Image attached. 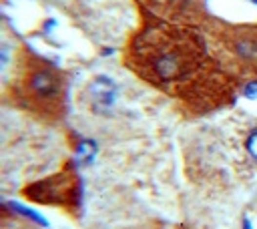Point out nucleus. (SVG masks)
Masks as SVG:
<instances>
[{
    "mask_svg": "<svg viewBox=\"0 0 257 229\" xmlns=\"http://www.w3.org/2000/svg\"><path fill=\"white\" fill-rule=\"evenodd\" d=\"M125 60L131 71L175 99L193 117L233 103L237 78L211 55L199 26L147 16Z\"/></svg>",
    "mask_w": 257,
    "mask_h": 229,
    "instance_id": "obj_1",
    "label": "nucleus"
},
{
    "mask_svg": "<svg viewBox=\"0 0 257 229\" xmlns=\"http://www.w3.org/2000/svg\"><path fill=\"white\" fill-rule=\"evenodd\" d=\"M10 99L42 121L55 123L66 111V76L53 62L26 48L14 58Z\"/></svg>",
    "mask_w": 257,
    "mask_h": 229,
    "instance_id": "obj_2",
    "label": "nucleus"
},
{
    "mask_svg": "<svg viewBox=\"0 0 257 229\" xmlns=\"http://www.w3.org/2000/svg\"><path fill=\"white\" fill-rule=\"evenodd\" d=\"M199 28L211 55L231 76H257V24H231L207 16Z\"/></svg>",
    "mask_w": 257,
    "mask_h": 229,
    "instance_id": "obj_3",
    "label": "nucleus"
},
{
    "mask_svg": "<svg viewBox=\"0 0 257 229\" xmlns=\"http://www.w3.org/2000/svg\"><path fill=\"white\" fill-rule=\"evenodd\" d=\"M147 16L179 22V24H193L199 26L207 19V0H137Z\"/></svg>",
    "mask_w": 257,
    "mask_h": 229,
    "instance_id": "obj_4",
    "label": "nucleus"
},
{
    "mask_svg": "<svg viewBox=\"0 0 257 229\" xmlns=\"http://www.w3.org/2000/svg\"><path fill=\"white\" fill-rule=\"evenodd\" d=\"M26 197L34 199L39 203H50V205H66L73 209V205L79 199V183L73 173H60L50 179H42V181L34 183L32 187L26 189Z\"/></svg>",
    "mask_w": 257,
    "mask_h": 229,
    "instance_id": "obj_5",
    "label": "nucleus"
},
{
    "mask_svg": "<svg viewBox=\"0 0 257 229\" xmlns=\"http://www.w3.org/2000/svg\"><path fill=\"white\" fill-rule=\"evenodd\" d=\"M87 96L95 109H109L117 99V87L109 76H97L87 87Z\"/></svg>",
    "mask_w": 257,
    "mask_h": 229,
    "instance_id": "obj_6",
    "label": "nucleus"
},
{
    "mask_svg": "<svg viewBox=\"0 0 257 229\" xmlns=\"http://www.w3.org/2000/svg\"><path fill=\"white\" fill-rule=\"evenodd\" d=\"M245 151H247V155L257 163V129H251L249 131V135L245 137Z\"/></svg>",
    "mask_w": 257,
    "mask_h": 229,
    "instance_id": "obj_7",
    "label": "nucleus"
},
{
    "mask_svg": "<svg viewBox=\"0 0 257 229\" xmlns=\"http://www.w3.org/2000/svg\"><path fill=\"white\" fill-rule=\"evenodd\" d=\"M10 207L16 211V213H20V215H24V217H28V219H32L34 223H39V225H42V227H46V221L39 215V213H34V211H30V209H24V207H20V205H16V203H10Z\"/></svg>",
    "mask_w": 257,
    "mask_h": 229,
    "instance_id": "obj_8",
    "label": "nucleus"
},
{
    "mask_svg": "<svg viewBox=\"0 0 257 229\" xmlns=\"http://www.w3.org/2000/svg\"><path fill=\"white\" fill-rule=\"evenodd\" d=\"M243 229H253V227H251V221H249L247 217L243 219Z\"/></svg>",
    "mask_w": 257,
    "mask_h": 229,
    "instance_id": "obj_9",
    "label": "nucleus"
}]
</instances>
